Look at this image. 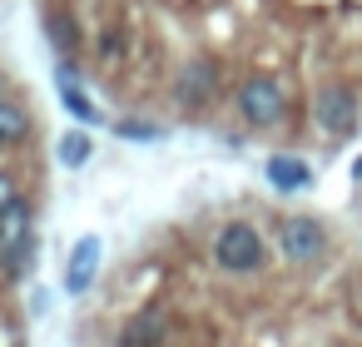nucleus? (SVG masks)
Segmentation results:
<instances>
[{
    "label": "nucleus",
    "instance_id": "obj_5",
    "mask_svg": "<svg viewBox=\"0 0 362 347\" xmlns=\"http://www.w3.org/2000/svg\"><path fill=\"white\" fill-rule=\"evenodd\" d=\"M100 273V238H80L75 253H70V268H65V293H85Z\"/></svg>",
    "mask_w": 362,
    "mask_h": 347
},
{
    "label": "nucleus",
    "instance_id": "obj_4",
    "mask_svg": "<svg viewBox=\"0 0 362 347\" xmlns=\"http://www.w3.org/2000/svg\"><path fill=\"white\" fill-rule=\"evenodd\" d=\"M164 342H169V312L154 307V302L129 312L124 327H119V347H164Z\"/></svg>",
    "mask_w": 362,
    "mask_h": 347
},
{
    "label": "nucleus",
    "instance_id": "obj_3",
    "mask_svg": "<svg viewBox=\"0 0 362 347\" xmlns=\"http://www.w3.org/2000/svg\"><path fill=\"white\" fill-rule=\"evenodd\" d=\"M313 124L327 134V139H352L357 124H362V95L347 85V80H332L313 95Z\"/></svg>",
    "mask_w": 362,
    "mask_h": 347
},
{
    "label": "nucleus",
    "instance_id": "obj_6",
    "mask_svg": "<svg viewBox=\"0 0 362 347\" xmlns=\"http://www.w3.org/2000/svg\"><path fill=\"white\" fill-rule=\"evenodd\" d=\"M268 184L283 189V194H298V189L313 184V169H308L298 154H273V159H268Z\"/></svg>",
    "mask_w": 362,
    "mask_h": 347
},
{
    "label": "nucleus",
    "instance_id": "obj_7",
    "mask_svg": "<svg viewBox=\"0 0 362 347\" xmlns=\"http://www.w3.org/2000/svg\"><path fill=\"white\" fill-rule=\"evenodd\" d=\"M55 154H60V164H65V169H80V164L90 159V134H80V129H75V134H65Z\"/></svg>",
    "mask_w": 362,
    "mask_h": 347
},
{
    "label": "nucleus",
    "instance_id": "obj_1",
    "mask_svg": "<svg viewBox=\"0 0 362 347\" xmlns=\"http://www.w3.org/2000/svg\"><path fill=\"white\" fill-rule=\"evenodd\" d=\"M209 258H214V268L228 273V278H253V273L268 268V243H263L258 223H248V218H228V223H218Z\"/></svg>",
    "mask_w": 362,
    "mask_h": 347
},
{
    "label": "nucleus",
    "instance_id": "obj_2",
    "mask_svg": "<svg viewBox=\"0 0 362 347\" xmlns=\"http://www.w3.org/2000/svg\"><path fill=\"white\" fill-rule=\"evenodd\" d=\"M332 238H327V223L313 218V213H288L278 218V253L288 268H317L327 258Z\"/></svg>",
    "mask_w": 362,
    "mask_h": 347
}]
</instances>
